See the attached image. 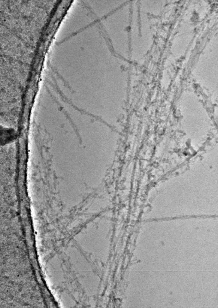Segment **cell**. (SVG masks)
I'll return each instance as SVG.
<instances>
[{
	"label": "cell",
	"instance_id": "6da1fadb",
	"mask_svg": "<svg viewBox=\"0 0 218 308\" xmlns=\"http://www.w3.org/2000/svg\"><path fill=\"white\" fill-rule=\"evenodd\" d=\"M15 130L11 128H0V145L4 146L14 142L17 138Z\"/></svg>",
	"mask_w": 218,
	"mask_h": 308
}]
</instances>
